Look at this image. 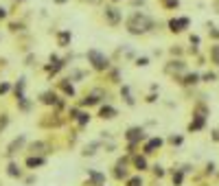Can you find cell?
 Returning <instances> with one entry per match:
<instances>
[{"mask_svg": "<svg viewBox=\"0 0 219 186\" xmlns=\"http://www.w3.org/2000/svg\"><path fill=\"white\" fill-rule=\"evenodd\" d=\"M195 81H197V75H188V77H186V81H184V83H195Z\"/></svg>", "mask_w": 219, "mask_h": 186, "instance_id": "e0dca14e", "label": "cell"}, {"mask_svg": "<svg viewBox=\"0 0 219 186\" xmlns=\"http://www.w3.org/2000/svg\"><path fill=\"white\" fill-rule=\"evenodd\" d=\"M162 145V140L160 138H154V140H149L147 145H145V153H154V149H158Z\"/></svg>", "mask_w": 219, "mask_h": 186, "instance_id": "5b68a950", "label": "cell"}, {"mask_svg": "<svg viewBox=\"0 0 219 186\" xmlns=\"http://www.w3.org/2000/svg\"><path fill=\"white\" fill-rule=\"evenodd\" d=\"M9 175H11V177H20V169H18V164H9Z\"/></svg>", "mask_w": 219, "mask_h": 186, "instance_id": "30bf717a", "label": "cell"}, {"mask_svg": "<svg viewBox=\"0 0 219 186\" xmlns=\"http://www.w3.org/2000/svg\"><path fill=\"white\" fill-rule=\"evenodd\" d=\"M127 138H130L132 142H136V140H140V138H143V129H138V127L130 129V132H127Z\"/></svg>", "mask_w": 219, "mask_h": 186, "instance_id": "8992f818", "label": "cell"}, {"mask_svg": "<svg viewBox=\"0 0 219 186\" xmlns=\"http://www.w3.org/2000/svg\"><path fill=\"white\" fill-rule=\"evenodd\" d=\"M88 175H90V179H92V182L97 184V186H101V184L105 182V177L101 175V173H97V171H88Z\"/></svg>", "mask_w": 219, "mask_h": 186, "instance_id": "52a82bcc", "label": "cell"}, {"mask_svg": "<svg viewBox=\"0 0 219 186\" xmlns=\"http://www.w3.org/2000/svg\"><path fill=\"white\" fill-rule=\"evenodd\" d=\"M154 171H156V175H158V177H162V175H164V171H162L160 166H154Z\"/></svg>", "mask_w": 219, "mask_h": 186, "instance_id": "ffe728a7", "label": "cell"}, {"mask_svg": "<svg viewBox=\"0 0 219 186\" xmlns=\"http://www.w3.org/2000/svg\"><path fill=\"white\" fill-rule=\"evenodd\" d=\"M22 142H24V138H18V140H13V142H11V147H9V153H13V151L18 149Z\"/></svg>", "mask_w": 219, "mask_h": 186, "instance_id": "8fae6325", "label": "cell"}, {"mask_svg": "<svg viewBox=\"0 0 219 186\" xmlns=\"http://www.w3.org/2000/svg\"><path fill=\"white\" fill-rule=\"evenodd\" d=\"M42 101H44V103H53V101H55V94L46 92V94H44V97H42Z\"/></svg>", "mask_w": 219, "mask_h": 186, "instance_id": "5bb4252c", "label": "cell"}, {"mask_svg": "<svg viewBox=\"0 0 219 186\" xmlns=\"http://www.w3.org/2000/svg\"><path fill=\"white\" fill-rule=\"evenodd\" d=\"M127 186H143V182H140V177H132Z\"/></svg>", "mask_w": 219, "mask_h": 186, "instance_id": "9a60e30c", "label": "cell"}, {"mask_svg": "<svg viewBox=\"0 0 219 186\" xmlns=\"http://www.w3.org/2000/svg\"><path fill=\"white\" fill-rule=\"evenodd\" d=\"M147 26H149V20L145 18V15H134L132 22H130V31L132 33H143V31H147Z\"/></svg>", "mask_w": 219, "mask_h": 186, "instance_id": "6da1fadb", "label": "cell"}, {"mask_svg": "<svg viewBox=\"0 0 219 186\" xmlns=\"http://www.w3.org/2000/svg\"><path fill=\"white\" fill-rule=\"evenodd\" d=\"M114 114H116L114 108H103V110H101V116H103V118H112Z\"/></svg>", "mask_w": 219, "mask_h": 186, "instance_id": "ba28073f", "label": "cell"}, {"mask_svg": "<svg viewBox=\"0 0 219 186\" xmlns=\"http://www.w3.org/2000/svg\"><path fill=\"white\" fill-rule=\"evenodd\" d=\"M134 162H136V166L140 169V171H143V169L147 166V160H145V158H140V155H138V158H136V160H134Z\"/></svg>", "mask_w": 219, "mask_h": 186, "instance_id": "7c38bea8", "label": "cell"}, {"mask_svg": "<svg viewBox=\"0 0 219 186\" xmlns=\"http://www.w3.org/2000/svg\"><path fill=\"white\" fill-rule=\"evenodd\" d=\"M7 90H9V86H7V83H2V86H0V92H7Z\"/></svg>", "mask_w": 219, "mask_h": 186, "instance_id": "603a6c76", "label": "cell"}, {"mask_svg": "<svg viewBox=\"0 0 219 186\" xmlns=\"http://www.w3.org/2000/svg\"><path fill=\"white\" fill-rule=\"evenodd\" d=\"M171 142H173V145H180V142H182V138H180V136H178V138L173 136V138H171Z\"/></svg>", "mask_w": 219, "mask_h": 186, "instance_id": "7402d4cb", "label": "cell"}, {"mask_svg": "<svg viewBox=\"0 0 219 186\" xmlns=\"http://www.w3.org/2000/svg\"><path fill=\"white\" fill-rule=\"evenodd\" d=\"M173 184H182V173H175V175H173Z\"/></svg>", "mask_w": 219, "mask_h": 186, "instance_id": "2e32d148", "label": "cell"}, {"mask_svg": "<svg viewBox=\"0 0 219 186\" xmlns=\"http://www.w3.org/2000/svg\"><path fill=\"white\" fill-rule=\"evenodd\" d=\"M105 13H108V20H110V24H116V22L121 20V13H119V9H114V7L105 9Z\"/></svg>", "mask_w": 219, "mask_h": 186, "instance_id": "3957f363", "label": "cell"}, {"mask_svg": "<svg viewBox=\"0 0 219 186\" xmlns=\"http://www.w3.org/2000/svg\"><path fill=\"white\" fill-rule=\"evenodd\" d=\"M68 39H70V33H61V35H59V44H61V46H64V44H68Z\"/></svg>", "mask_w": 219, "mask_h": 186, "instance_id": "4fadbf2b", "label": "cell"}, {"mask_svg": "<svg viewBox=\"0 0 219 186\" xmlns=\"http://www.w3.org/2000/svg\"><path fill=\"white\" fill-rule=\"evenodd\" d=\"M79 123H81V125H86V123H88V114H79Z\"/></svg>", "mask_w": 219, "mask_h": 186, "instance_id": "d6986e66", "label": "cell"}, {"mask_svg": "<svg viewBox=\"0 0 219 186\" xmlns=\"http://www.w3.org/2000/svg\"><path fill=\"white\" fill-rule=\"evenodd\" d=\"M42 162H44V160H42V158H29V160H26V164H29V166L33 169V166H40V164H42Z\"/></svg>", "mask_w": 219, "mask_h": 186, "instance_id": "9c48e42d", "label": "cell"}, {"mask_svg": "<svg viewBox=\"0 0 219 186\" xmlns=\"http://www.w3.org/2000/svg\"><path fill=\"white\" fill-rule=\"evenodd\" d=\"M64 90H66L68 94H72V92H75V90H72V86H68V83H64Z\"/></svg>", "mask_w": 219, "mask_h": 186, "instance_id": "44dd1931", "label": "cell"}, {"mask_svg": "<svg viewBox=\"0 0 219 186\" xmlns=\"http://www.w3.org/2000/svg\"><path fill=\"white\" fill-rule=\"evenodd\" d=\"M88 59L92 61V66H94L97 70L108 68V57H105V55H101L99 50H90V53H88Z\"/></svg>", "mask_w": 219, "mask_h": 186, "instance_id": "7a4b0ae2", "label": "cell"}, {"mask_svg": "<svg viewBox=\"0 0 219 186\" xmlns=\"http://www.w3.org/2000/svg\"><path fill=\"white\" fill-rule=\"evenodd\" d=\"M212 57H215V61L219 64V46H215V48H212Z\"/></svg>", "mask_w": 219, "mask_h": 186, "instance_id": "ac0fdd59", "label": "cell"}, {"mask_svg": "<svg viewBox=\"0 0 219 186\" xmlns=\"http://www.w3.org/2000/svg\"><path fill=\"white\" fill-rule=\"evenodd\" d=\"M169 26H171V31H182L184 26H188V20H186V18H182V20H171Z\"/></svg>", "mask_w": 219, "mask_h": 186, "instance_id": "277c9868", "label": "cell"}, {"mask_svg": "<svg viewBox=\"0 0 219 186\" xmlns=\"http://www.w3.org/2000/svg\"><path fill=\"white\" fill-rule=\"evenodd\" d=\"M4 15H7V11H4V9H0V18H4Z\"/></svg>", "mask_w": 219, "mask_h": 186, "instance_id": "cb8c5ba5", "label": "cell"}]
</instances>
